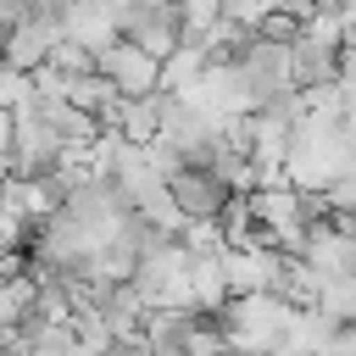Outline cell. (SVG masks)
<instances>
[{
    "label": "cell",
    "mask_w": 356,
    "mask_h": 356,
    "mask_svg": "<svg viewBox=\"0 0 356 356\" xmlns=\"http://www.w3.org/2000/svg\"><path fill=\"white\" fill-rule=\"evenodd\" d=\"M139 345L150 356H222V334L200 306H145Z\"/></svg>",
    "instance_id": "6da1fadb"
},
{
    "label": "cell",
    "mask_w": 356,
    "mask_h": 356,
    "mask_svg": "<svg viewBox=\"0 0 356 356\" xmlns=\"http://www.w3.org/2000/svg\"><path fill=\"white\" fill-rule=\"evenodd\" d=\"M161 189H167V200L178 206L184 222H217L222 206L234 200V189L217 178L211 161H172V167L161 172Z\"/></svg>",
    "instance_id": "7a4b0ae2"
},
{
    "label": "cell",
    "mask_w": 356,
    "mask_h": 356,
    "mask_svg": "<svg viewBox=\"0 0 356 356\" xmlns=\"http://www.w3.org/2000/svg\"><path fill=\"white\" fill-rule=\"evenodd\" d=\"M95 72L122 95V100H134V95H150L156 83H161V61L156 56H145L139 44H128V39H111V44H100L95 50Z\"/></svg>",
    "instance_id": "3957f363"
},
{
    "label": "cell",
    "mask_w": 356,
    "mask_h": 356,
    "mask_svg": "<svg viewBox=\"0 0 356 356\" xmlns=\"http://www.w3.org/2000/svg\"><path fill=\"white\" fill-rule=\"evenodd\" d=\"M50 44H56V28L39 22V17H22V22L0 28V67H11V72H39L44 56H50Z\"/></svg>",
    "instance_id": "277c9868"
},
{
    "label": "cell",
    "mask_w": 356,
    "mask_h": 356,
    "mask_svg": "<svg viewBox=\"0 0 356 356\" xmlns=\"http://www.w3.org/2000/svg\"><path fill=\"white\" fill-rule=\"evenodd\" d=\"M0 278H6V273H0Z\"/></svg>",
    "instance_id": "5b68a950"
}]
</instances>
